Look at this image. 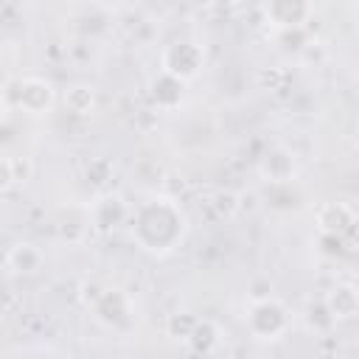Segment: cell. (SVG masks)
Instances as JSON below:
<instances>
[{"label": "cell", "mask_w": 359, "mask_h": 359, "mask_svg": "<svg viewBox=\"0 0 359 359\" xmlns=\"http://www.w3.org/2000/svg\"><path fill=\"white\" fill-rule=\"evenodd\" d=\"M185 219L174 199L168 196H151L143 202L132 219V236L135 241L149 252H168L182 238Z\"/></svg>", "instance_id": "obj_1"}, {"label": "cell", "mask_w": 359, "mask_h": 359, "mask_svg": "<svg viewBox=\"0 0 359 359\" xmlns=\"http://www.w3.org/2000/svg\"><path fill=\"white\" fill-rule=\"evenodd\" d=\"M53 101H56V90L50 81L39 79V76H25V79H6L3 84V104L6 109L17 107L22 115H31V118H39V115H48L53 109Z\"/></svg>", "instance_id": "obj_2"}, {"label": "cell", "mask_w": 359, "mask_h": 359, "mask_svg": "<svg viewBox=\"0 0 359 359\" xmlns=\"http://www.w3.org/2000/svg\"><path fill=\"white\" fill-rule=\"evenodd\" d=\"M289 323H292L289 309L278 297L252 300L250 314H247V328L255 339H278V337L286 334Z\"/></svg>", "instance_id": "obj_3"}, {"label": "cell", "mask_w": 359, "mask_h": 359, "mask_svg": "<svg viewBox=\"0 0 359 359\" xmlns=\"http://www.w3.org/2000/svg\"><path fill=\"white\" fill-rule=\"evenodd\" d=\"M202 48L196 42H174L163 53V70L177 76V79H194L202 67Z\"/></svg>", "instance_id": "obj_4"}, {"label": "cell", "mask_w": 359, "mask_h": 359, "mask_svg": "<svg viewBox=\"0 0 359 359\" xmlns=\"http://www.w3.org/2000/svg\"><path fill=\"white\" fill-rule=\"evenodd\" d=\"M264 11L272 25L283 28H300L311 17V3L309 0H266Z\"/></svg>", "instance_id": "obj_5"}, {"label": "cell", "mask_w": 359, "mask_h": 359, "mask_svg": "<svg viewBox=\"0 0 359 359\" xmlns=\"http://www.w3.org/2000/svg\"><path fill=\"white\" fill-rule=\"evenodd\" d=\"M126 216H129L126 202H123L121 196H112V194L98 196V199L93 202V208H90V224H93L98 233L115 230L118 224L126 222Z\"/></svg>", "instance_id": "obj_6"}, {"label": "cell", "mask_w": 359, "mask_h": 359, "mask_svg": "<svg viewBox=\"0 0 359 359\" xmlns=\"http://www.w3.org/2000/svg\"><path fill=\"white\" fill-rule=\"evenodd\" d=\"M317 224L323 236H342L356 224V213L345 202H325L317 210Z\"/></svg>", "instance_id": "obj_7"}, {"label": "cell", "mask_w": 359, "mask_h": 359, "mask_svg": "<svg viewBox=\"0 0 359 359\" xmlns=\"http://www.w3.org/2000/svg\"><path fill=\"white\" fill-rule=\"evenodd\" d=\"M45 264V255L36 244L31 241H17L8 252H6V266L14 272V275H31L36 269H42Z\"/></svg>", "instance_id": "obj_8"}, {"label": "cell", "mask_w": 359, "mask_h": 359, "mask_svg": "<svg viewBox=\"0 0 359 359\" xmlns=\"http://www.w3.org/2000/svg\"><path fill=\"white\" fill-rule=\"evenodd\" d=\"M323 300L334 320H351L359 314V289L351 283H337Z\"/></svg>", "instance_id": "obj_9"}, {"label": "cell", "mask_w": 359, "mask_h": 359, "mask_svg": "<svg viewBox=\"0 0 359 359\" xmlns=\"http://www.w3.org/2000/svg\"><path fill=\"white\" fill-rule=\"evenodd\" d=\"M258 168H261V174H264L272 185L289 182L292 174H294V157H292L286 149H272V151H266V157L261 160Z\"/></svg>", "instance_id": "obj_10"}, {"label": "cell", "mask_w": 359, "mask_h": 359, "mask_svg": "<svg viewBox=\"0 0 359 359\" xmlns=\"http://www.w3.org/2000/svg\"><path fill=\"white\" fill-rule=\"evenodd\" d=\"M31 171H34V165H31V160H28V157H22V154H3V160H0L3 191H8V188H14V185L28 182V180H31Z\"/></svg>", "instance_id": "obj_11"}, {"label": "cell", "mask_w": 359, "mask_h": 359, "mask_svg": "<svg viewBox=\"0 0 359 359\" xmlns=\"http://www.w3.org/2000/svg\"><path fill=\"white\" fill-rule=\"evenodd\" d=\"M65 107L73 115H90L95 109V93H93V87H84V84L70 87L65 93Z\"/></svg>", "instance_id": "obj_12"}, {"label": "cell", "mask_w": 359, "mask_h": 359, "mask_svg": "<svg viewBox=\"0 0 359 359\" xmlns=\"http://www.w3.org/2000/svg\"><path fill=\"white\" fill-rule=\"evenodd\" d=\"M353 146H356V151H359V126H356V132H353Z\"/></svg>", "instance_id": "obj_13"}]
</instances>
